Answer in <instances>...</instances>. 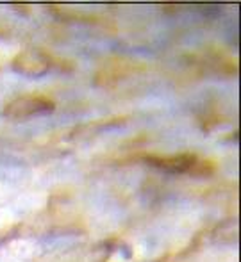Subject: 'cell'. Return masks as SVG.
I'll return each mask as SVG.
<instances>
[{
  "label": "cell",
  "instance_id": "6da1fadb",
  "mask_svg": "<svg viewBox=\"0 0 241 262\" xmlns=\"http://www.w3.org/2000/svg\"><path fill=\"white\" fill-rule=\"evenodd\" d=\"M54 111V102L42 95H20L4 107V116L9 120H27L36 114H47Z\"/></svg>",
  "mask_w": 241,
  "mask_h": 262
},
{
  "label": "cell",
  "instance_id": "3957f363",
  "mask_svg": "<svg viewBox=\"0 0 241 262\" xmlns=\"http://www.w3.org/2000/svg\"><path fill=\"white\" fill-rule=\"evenodd\" d=\"M13 68L29 77H42L52 68V61L39 50H24L14 57Z\"/></svg>",
  "mask_w": 241,
  "mask_h": 262
},
{
  "label": "cell",
  "instance_id": "7a4b0ae2",
  "mask_svg": "<svg viewBox=\"0 0 241 262\" xmlns=\"http://www.w3.org/2000/svg\"><path fill=\"white\" fill-rule=\"evenodd\" d=\"M147 162L159 169H165V171H173V173L188 171V173H193V175H198L200 168L209 166V162L200 161L195 154H177V156H172V157H159V156L148 157Z\"/></svg>",
  "mask_w": 241,
  "mask_h": 262
}]
</instances>
